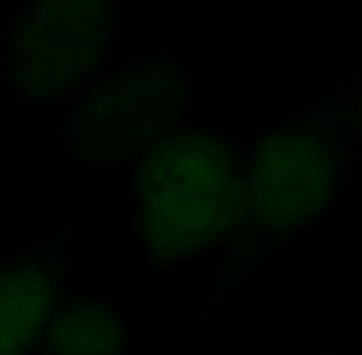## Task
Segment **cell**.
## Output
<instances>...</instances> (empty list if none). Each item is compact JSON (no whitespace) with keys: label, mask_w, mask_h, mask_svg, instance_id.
I'll list each match as a JSON object with an SVG mask.
<instances>
[{"label":"cell","mask_w":362,"mask_h":355,"mask_svg":"<svg viewBox=\"0 0 362 355\" xmlns=\"http://www.w3.org/2000/svg\"><path fill=\"white\" fill-rule=\"evenodd\" d=\"M242 220L222 247L219 267L195 326L210 336L252 274L284 245L323 222L362 170V144L350 114L345 79L313 94L298 111L249 141Z\"/></svg>","instance_id":"6da1fadb"},{"label":"cell","mask_w":362,"mask_h":355,"mask_svg":"<svg viewBox=\"0 0 362 355\" xmlns=\"http://www.w3.org/2000/svg\"><path fill=\"white\" fill-rule=\"evenodd\" d=\"M247 168V144L190 121L139 161L134 230L153 277L222 250L242 220Z\"/></svg>","instance_id":"7a4b0ae2"},{"label":"cell","mask_w":362,"mask_h":355,"mask_svg":"<svg viewBox=\"0 0 362 355\" xmlns=\"http://www.w3.org/2000/svg\"><path fill=\"white\" fill-rule=\"evenodd\" d=\"M195 72L170 45L111 59L57 106L49 144L79 170L106 173L141 161L158 141L187 124Z\"/></svg>","instance_id":"3957f363"},{"label":"cell","mask_w":362,"mask_h":355,"mask_svg":"<svg viewBox=\"0 0 362 355\" xmlns=\"http://www.w3.org/2000/svg\"><path fill=\"white\" fill-rule=\"evenodd\" d=\"M136 3H18L5 82L23 114L59 106L114 59Z\"/></svg>","instance_id":"277c9868"},{"label":"cell","mask_w":362,"mask_h":355,"mask_svg":"<svg viewBox=\"0 0 362 355\" xmlns=\"http://www.w3.org/2000/svg\"><path fill=\"white\" fill-rule=\"evenodd\" d=\"M86 217H76L37 245L0 255V355H25L52 308L69 289Z\"/></svg>","instance_id":"5b68a950"},{"label":"cell","mask_w":362,"mask_h":355,"mask_svg":"<svg viewBox=\"0 0 362 355\" xmlns=\"http://www.w3.org/2000/svg\"><path fill=\"white\" fill-rule=\"evenodd\" d=\"M139 338L109 296L64 289L40 323L28 355H134Z\"/></svg>","instance_id":"8992f818"},{"label":"cell","mask_w":362,"mask_h":355,"mask_svg":"<svg viewBox=\"0 0 362 355\" xmlns=\"http://www.w3.org/2000/svg\"><path fill=\"white\" fill-rule=\"evenodd\" d=\"M343 79H345V94H348L350 114H353V124L358 129L360 144H362V67Z\"/></svg>","instance_id":"52a82bcc"},{"label":"cell","mask_w":362,"mask_h":355,"mask_svg":"<svg viewBox=\"0 0 362 355\" xmlns=\"http://www.w3.org/2000/svg\"><path fill=\"white\" fill-rule=\"evenodd\" d=\"M3 136H5V119L0 116V141H3Z\"/></svg>","instance_id":"ba28073f"},{"label":"cell","mask_w":362,"mask_h":355,"mask_svg":"<svg viewBox=\"0 0 362 355\" xmlns=\"http://www.w3.org/2000/svg\"><path fill=\"white\" fill-rule=\"evenodd\" d=\"M315 355H338V353H333V351H323V353H315Z\"/></svg>","instance_id":"9c48e42d"},{"label":"cell","mask_w":362,"mask_h":355,"mask_svg":"<svg viewBox=\"0 0 362 355\" xmlns=\"http://www.w3.org/2000/svg\"><path fill=\"white\" fill-rule=\"evenodd\" d=\"M25 355H28V353H25Z\"/></svg>","instance_id":"30bf717a"}]
</instances>
